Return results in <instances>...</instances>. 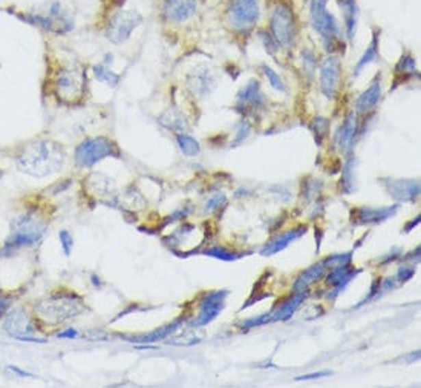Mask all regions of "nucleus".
Instances as JSON below:
<instances>
[{"label": "nucleus", "mask_w": 421, "mask_h": 388, "mask_svg": "<svg viewBox=\"0 0 421 388\" xmlns=\"http://www.w3.org/2000/svg\"><path fill=\"white\" fill-rule=\"evenodd\" d=\"M47 90L64 106H77L88 90V68L79 60L48 59Z\"/></svg>", "instance_id": "f257e3e1"}, {"label": "nucleus", "mask_w": 421, "mask_h": 388, "mask_svg": "<svg viewBox=\"0 0 421 388\" xmlns=\"http://www.w3.org/2000/svg\"><path fill=\"white\" fill-rule=\"evenodd\" d=\"M14 160L21 172L34 178H43L63 169L66 151L62 143L53 138L37 137L18 146Z\"/></svg>", "instance_id": "f03ea898"}, {"label": "nucleus", "mask_w": 421, "mask_h": 388, "mask_svg": "<svg viewBox=\"0 0 421 388\" xmlns=\"http://www.w3.org/2000/svg\"><path fill=\"white\" fill-rule=\"evenodd\" d=\"M2 11L16 17L17 21L29 25L53 36H66L75 29V16L60 0H48L37 8H21L16 5L3 6Z\"/></svg>", "instance_id": "7ed1b4c3"}, {"label": "nucleus", "mask_w": 421, "mask_h": 388, "mask_svg": "<svg viewBox=\"0 0 421 388\" xmlns=\"http://www.w3.org/2000/svg\"><path fill=\"white\" fill-rule=\"evenodd\" d=\"M328 3L329 0H308V19L327 53L337 54L345 51V34L337 17L328 10Z\"/></svg>", "instance_id": "20e7f679"}, {"label": "nucleus", "mask_w": 421, "mask_h": 388, "mask_svg": "<svg viewBox=\"0 0 421 388\" xmlns=\"http://www.w3.org/2000/svg\"><path fill=\"white\" fill-rule=\"evenodd\" d=\"M268 32L279 49H291L299 36V22L288 0H275L268 12Z\"/></svg>", "instance_id": "39448f33"}, {"label": "nucleus", "mask_w": 421, "mask_h": 388, "mask_svg": "<svg viewBox=\"0 0 421 388\" xmlns=\"http://www.w3.org/2000/svg\"><path fill=\"white\" fill-rule=\"evenodd\" d=\"M142 22H144V16L138 10H127L121 6L101 16V29L107 42L123 45L132 37Z\"/></svg>", "instance_id": "423d86ee"}, {"label": "nucleus", "mask_w": 421, "mask_h": 388, "mask_svg": "<svg viewBox=\"0 0 421 388\" xmlns=\"http://www.w3.org/2000/svg\"><path fill=\"white\" fill-rule=\"evenodd\" d=\"M225 23L236 34H250L261 19V0H225Z\"/></svg>", "instance_id": "0eeeda50"}, {"label": "nucleus", "mask_w": 421, "mask_h": 388, "mask_svg": "<svg viewBox=\"0 0 421 388\" xmlns=\"http://www.w3.org/2000/svg\"><path fill=\"white\" fill-rule=\"evenodd\" d=\"M120 155V147L112 138L99 135V137L84 138L81 143L77 145L74 160L77 166L92 167L105 158H118Z\"/></svg>", "instance_id": "6e6552de"}, {"label": "nucleus", "mask_w": 421, "mask_h": 388, "mask_svg": "<svg viewBox=\"0 0 421 388\" xmlns=\"http://www.w3.org/2000/svg\"><path fill=\"white\" fill-rule=\"evenodd\" d=\"M84 310L83 301L75 295H57L42 300L36 306V312L51 322H62L80 315Z\"/></svg>", "instance_id": "1a4fd4ad"}, {"label": "nucleus", "mask_w": 421, "mask_h": 388, "mask_svg": "<svg viewBox=\"0 0 421 388\" xmlns=\"http://www.w3.org/2000/svg\"><path fill=\"white\" fill-rule=\"evenodd\" d=\"M44 230H47V224L40 218H37L34 213L22 215L12 223V232L6 241V247H22V245H31L40 241Z\"/></svg>", "instance_id": "9d476101"}, {"label": "nucleus", "mask_w": 421, "mask_h": 388, "mask_svg": "<svg viewBox=\"0 0 421 388\" xmlns=\"http://www.w3.org/2000/svg\"><path fill=\"white\" fill-rule=\"evenodd\" d=\"M199 6L201 0H160L158 14L164 25L179 27L198 14Z\"/></svg>", "instance_id": "9b49d317"}, {"label": "nucleus", "mask_w": 421, "mask_h": 388, "mask_svg": "<svg viewBox=\"0 0 421 388\" xmlns=\"http://www.w3.org/2000/svg\"><path fill=\"white\" fill-rule=\"evenodd\" d=\"M342 62L337 54H328L320 63L319 86L328 100H334L340 90Z\"/></svg>", "instance_id": "f8f14e48"}, {"label": "nucleus", "mask_w": 421, "mask_h": 388, "mask_svg": "<svg viewBox=\"0 0 421 388\" xmlns=\"http://www.w3.org/2000/svg\"><path fill=\"white\" fill-rule=\"evenodd\" d=\"M267 99L261 89V83L257 80H250L236 95L235 109L241 114H255L262 111Z\"/></svg>", "instance_id": "ddd939ff"}, {"label": "nucleus", "mask_w": 421, "mask_h": 388, "mask_svg": "<svg viewBox=\"0 0 421 388\" xmlns=\"http://www.w3.org/2000/svg\"><path fill=\"white\" fill-rule=\"evenodd\" d=\"M3 330L12 338H17L21 341H34V342H44L43 339L31 338L34 335L36 328L32 326V321L29 316L23 312L22 308H16L8 313L3 322Z\"/></svg>", "instance_id": "4468645a"}, {"label": "nucleus", "mask_w": 421, "mask_h": 388, "mask_svg": "<svg viewBox=\"0 0 421 388\" xmlns=\"http://www.w3.org/2000/svg\"><path fill=\"white\" fill-rule=\"evenodd\" d=\"M360 134L361 129L359 123V115L355 112L348 114V117L337 128L334 134V145L339 147L342 154L348 155L349 152H353L355 141H357Z\"/></svg>", "instance_id": "2eb2a0df"}, {"label": "nucleus", "mask_w": 421, "mask_h": 388, "mask_svg": "<svg viewBox=\"0 0 421 388\" xmlns=\"http://www.w3.org/2000/svg\"><path fill=\"white\" fill-rule=\"evenodd\" d=\"M225 298H227L225 290H218V292L207 293L204 296V300L199 304V315L198 318L192 322V326L203 327L215 319L216 316L222 312Z\"/></svg>", "instance_id": "dca6fc26"}, {"label": "nucleus", "mask_w": 421, "mask_h": 388, "mask_svg": "<svg viewBox=\"0 0 421 388\" xmlns=\"http://www.w3.org/2000/svg\"><path fill=\"white\" fill-rule=\"evenodd\" d=\"M381 100V75L377 74L369 83V86L361 93L354 103V109L357 115H368L372 112Z\"/></svg>", "instance_id": "f3484780"}, {"label": "nucleus", "mask_w": 421, "mask_h": 388, "mask_svg": "<svg viewBox=\"0 0 421 388\" xmlns=\"http://www.w3.org/2000/svg\"><path fill=\"white\" fill-rule=\"evenodd\" d=\"M339 8L342 12V21H343V34L349 42L354 40L355 31H357L359 25V16L360 8L357 0H337Z\"/></svg>", "instance_id": "a211bd4d"}, {"label": "nucleus", "mask_w": 421, "mask_h": 388, "mask_svg": "<svg viewBox=\"0 0 421 388\" xmlns=\"http://www.w3.org/2000/svg\"><path fill=\"white\" fill-rule=\"evenodd\" d=\"M385 187L387 189V192L391 193L394 198L397 199H406V202H411V199H416V197H418L420 193V184L418 181L413 180H395V178H387L383 180Z\"/></svg>", "instance_id": "6ab92c4d"}, {"label": "nucleus", "mask_w": 421, "mask_h": 388, "mask_svg": "<svg viewBox=\"0 0 421 388\" xmlns=\"http://www.w3.org/2000/svg\"><path fill=\"white\" fill-rule=\"evenodd\" d=\"M328 270H329V266H328L327 260L317 263V264H314V266H311L308 270L303 271V274L299 278H297L296 286H294V292L296 293L307 292V289L311 286V284H314L319 280H322V278L328 274Z\"/></svg>", "instance_id": "aec40b11"}, {"label": "nucleus", "mask_w": 421, "mask_h": 388, "mask_svg": "<svg viewBox=\"0 0 421 388\" xmlns=\"http://www.w3.org/2000/svg\"><path fill=\"white\" fill-rule=\"evenodd\" d=\"M380 34H381V29H380V28H374V29H372L371 42H369V45H368L366 49H365V53L361 54V57L359 59L357 64H355V66H354L353 77H359L361 71H363L369 63H372V62L379 57Z\"/></svg>", "instance_id": "412c9836"}, {"label": "nucleus", "mask_w": 421, "mask_h": 388, "mask_svg": "<svg viewBox=\"0 0 421 388\" xmlns=\"http://www.w3.org/2000/svg\"><path fill=\"white\" fill-rule=\"evenodd\" d=\"M187 85H189V89L193 94L204 97L207 94H210V90L215 88V79H213V75L209 73V71L205 69L196 71V73L189 75Z\"/></svg>", "instance_id": "4be33fe9"}, {"label": "nucleus", "mask_w": 421, "mask_h": 388, "mask_svg": "<svg viewBox=\"0 0 421 388\" xmlns=\"http://www.w3.org/2000/svg\"><path fill=\"white\" fill-rule=\"evenodd\" d=\"M303 232H307V228L305 226H301V228H296L290 232H285V234H281L277 235L273 241L268 243V245H265V249H262L261 255L264 256H270V255H275L277 254V252H281L282 249L287 247V245L294 241V239H297L299 237L303 235Z\"/></svg>", "instance_id": "5701e85b"}, {"label": "nucleus", "mask_w": 421, "mask_h": 388, "mask_svg": "<svg viewBox=\"0 0 421 388\" xmlns=\"http://www.w3.org/2000/svg\"><path fill=\"white\" fill-rule=\"evenodd\" d=\"M181 324V319L172 322V324H167L164 327H161L158 330H153V332L151 333H146V335H137V336H125L126 341H131V342H140V344H149V342H157V341H161V339H166L167 336H170L175 330H177Z\"/></svg>", "instance_id": "b1692460"}, {"label": "nucleus", "mask_w": 421, "mask_h": 388, "mask_svg": "<svg viewBox=\"0 0 421 388\" xmlns=\"http://www.w3.org/2000/svg\"><path fill=\"white\" fill-rule=\"evenodd\" d=\"M305 296H307L305 292L293 295L290 300L282 302V306L277 307L275 312L270 315V319L271 321H288L291 316H293V313L296 312V308L301 306L303 300H305Z\"/></svg>", "instance_id": "393cba45"}, {"label": "nucleus", "mask_w": 421, "mask_h": 388, "mask_svg": "<svg viewBox=\"0 0 421 388\" xmlns=\"http://www.w3.org/2000/svg\"><path fill=\"white\" fill-rule=\"evenodd\" d=\"M160 125L168 129V131H172L175 134L178 132H184L186 131V119L184 115L178 109H167V111L161 115L158 119Z\"/></svg>", "instance_id": "a878e982"}, {"label": "nucleus", "mask_w": 421, "mask_h": 388, "mask_svg": "<svg viewBox=\"0 0 421 388\" xmlns=\"http://www.w3.org/2000/svg\"><path fill=\"white\" fill-rule=\"evenodd\" d=\"M397 212V206L394 208H385V209H369V208H360L357 210L355 219L359 223H380L383 219L390 218L391 215Z\"/></svg>", "instance_id": "bb28decb"}, {"label": "nucleus", "mask_w": 421, "mask_h": 388, "mask_svg": "<svg viewBox=\"0 0 421 388\" xmlns=\"http://www.w3.org/2000/svg\"><path fill=\"white\" fill-rule=\"evenodd\" d=\"M416 59H413L412 54L406 53L401 56V59L398 63L395 64V85L397 83H403L409 75H416Z\"/></svg>", "instance_id": "cd10ccee"}, {"label": "nucleus", "mask_w": 421, "mask_h": 388, "mask_svg": "<svg viewBox=\"0 0 421 388\" xmlns=\"http://www.w3.org/2000/svg\"><path fill=\"white\" fill-rule=\"evenodd\" d=\"M175 140H177L178 147L186 157H196V155H199L201 145L195 137H192L187 132H178L175 134Z\"/></svg>", "instance_id": "c85d7f7f"}, {"label": "nucleus", "mask_w": 421, "mask_h": 388, "mask_svg": "<svg viewBox=\"0 0 421 388\" xmlns=\"http://www.w3.org/2000/svg\"><path fill=\"white\" fill-rule=\"evenodd\" d=\"M92 71H94L95 79L99 80V82L106 83V85L112 86V88L118 86V83H120V80H121V79H120V75H118V74H115L107 63H105V62L97 63V64H94Z\"/></svg>", "instance_id": "c756f323"}, {"label": "nucleus", "mask_w": 421, "mask_h": 388, "mask_svg": "<svg viewBox=\"0 0 421 388\" xmlns=\"http://www.w3.org/2000/svg\"><path fill=\"white\" fill-rule=\"evenodd\" d=\"M301 59H302V64H303V73H305V75L308 77L309 80L314 79L316 71H317V68H319V59H317L314 51L309 49V48H305L302 51Z\"/></svg>", "instance_id": "7c9ffc66"}, {"label": "nucleus", "mask_w": 421, "mask_h": 388, "mask_svg": "<svg viewBox=\"0 0 421 388\" xmlns=\"http://www.w3.org/2000/svg\"><path fill=\"white\" fill-rule=\"evenodd\" d=\"M261 71L264 73V75L267 77V80L270 83V86L279 90V93H287V85H285V82L282 77L276 73L273 68H270L268 64H261Z\"/></svg>", "instance_id": "2f4dec72"}, {"label": "nucleus", "mask_w": 421, "mask_h": 388, "mask_svg": "<svg viewBox=\"0 0 421 388\" xmlns=\"http://www.w3.org/2000/svg\"><path fill=\"white\" fill-rule=\"evenodd\" d=\"M354 167H355V160L353 157L348 158L345 166H343V177H342V189L345 193L353 192L354 189Z\"/></svg>", "instance_id": "473e14b6"}, {"label": "nucleus", "mask_w": 421, "mask_h": 388, "mask_svg": "<svg viewBox=\"0 0 421 388\" xmlns=\"http://www.w3.org/2000/svg\"><path fill=\"white\" fill-rule=\"evenodd\" d=\"M311 129H313L317 143H322V140L325 138L329 132V121L323 117H316L313 123H311Z\"/></svg>", "instance_id": "72a5a7b5"}, {"label": "nucleus", "mask_w": 421, "mask_h": 388, "mask_svg": "<svg viewBox=\"0 0 421 388\" xmlns=\"http://www.w3.org/2000/svg\"><path fill=\"white\" fill-rule=\"evenodd\" d=\"M257 36H259V38H261V42L264 43V47H265V49H267V53L270 56L276 57V54L279 53L281 49H279V47H277V43L275 42V38L271 37L268 29H259Z\"/></svg>", "instance_id": "f704fd0d"}, {"label": "nucleus", "mask_w": 421, "mask_h": 388, "mask_svg": "<svg viewBox=\"0 0 421 388\" xmlns=\"http://www.w3.org/2000/svg\"><path fill=\"white\" fill-rule=\"evenodd\" d=\"M251 134V125L247 121V120H242L241 123H239V126L236 129L235 132V138H233V143H231V147L233 146H239L242 145L245 140L248 138V135Z\"/></svg>", "instance_id": "c9c22d12"}, {"label": "nucleus", "mask_w": 421, "mask_h": 388, "mask_svg": "<svg viewBox=\"0 0 421 388\" xmlns=\"http://www.w3.org/2000/svg\"><path fill=\"white\" fill-rule=\"evenodd\" d=\"M205 255H210L213 258H218V260H225V261L238 260V258L241 256V255L235 254V252H230V250H225L224 247H219V245H215V247H213V249L207 250Z\"/></svg>", "instance_id": "e433bc0d"}, {"label": "nucleus", "mask_w": 421, "mask_h": 388, "mask_svg": "<svg viewBox=\"0 0 421 388\" xmlns=\"http://www.w3.org/2000/svg\"><path fill=\"white\" fill-rule=\"evenodd\" d=\"M58 238H60V243H62V247H63L64 255L69 256L71 255V250H73V247H74V238H73V235H71L68 230H60V234H58Z\"/></svg>", "instance_id": "4c0bfd02"}, {"label": "nucleus", "mask_w": 421, "mask_h": 388, "mask_svg": "<svg viewBox=\"0 0 421 388\" xmlns=\"http://www.w3.org/2000/svg\"><path fill=\"white\" fill-rule=\"evenodd\" d=\"M121 6H125V0H101V16L107 14V12H111L116 8H121Z\"/></svg>", "instance_id": "58836bf2"}, {"label": "nucleus", "mask_w": 421, "mask_h": 388, "mask_svg": "<svg viewBox=\"0 0 421 388\" xmlns=\"http://www.w3.org/2000/svg\"><path fill=\"white\" fill-rule=\"evenodd\" d=\"M227 203V198L224 195H216V197H212L209 202H207L205 204V212H213L221 208V206H224Z\"/></svg>", "instance_id": "ea45409f"}, {"label": "nucleus", "mask_w": 421, "mask_h": 388, "mask_svg": "<svg viewBox=\"0 0 421 388\" xmlns=\"http://www.w3.org/2000/svg\"><path fill=\"white\" fill-rule=\"evenodd\" d=\"M412 276H413V269L401 267V269L398 270V274L395 275V280H397L398 282H406L407 280H411Z\"/></svg>", "instance_id": "a19ab883"}, {"label": "nucleus", "mask_w": 421, "mask_h": 388, "mask_svg": "<svg viewBox=\"0 0 421 388\" xmlns=\"http://www.w3.org/2000/svg\"><path fill=\"white\" fill-rule=\"evenodd\" d=\"M331 374V372H319V373H311V374H305V376H299L296 380H311V379H320V378H327Z\"/></svg>", "instance_id": "79ce46f5"}, {"label": "nucleus", "mask_w": 421, "mask_h": 388, "mask_svg": "<svg viewBox=\"0 0 421 388\" xmlns=\"http://www.w3.org/2000/svg\"><path fill=\"white\" fill-rule=\"evenodd\" d=\"M6 368H8V370H10L11 373H16L17 376H21V378H31V376H32L31 373L25 372V370H21V368L16 367V365H10V367H6Z\"/></svg>", "instance_id": "37998d69"}, {"label": "nucleus", "mask_w": 421, "mask_h": 388, "mask_svg": "<svg viewBox=\"0 0 421 388\" xmlns=\"http://www.w3.org/2000/svg\"><path fill=\"white\" fill-rule=\"evenodd\" d=\"M57 336H58V338H69V339H74V338H77V336H79V332H77V330H74V328H68V330H64V332L58 333Z\"/></svg>", "instance_id": "c03bdc74"}, {"label": "nucleus", "mask_w": 421, "mask_h": 388, "mask_svg": "<svg viewBox=\"0 0 421 388\" xmlns=\"http://www.w3.org/2000/svg\"><path fill=\"white\" fill-rule=\"evenodd\" d=\"M10 307V301L5 298V296L0 295V316H3L6 310Z\"/></svg>", "instance_id": "a18cd8bd"}, {"label": "nucleus", "mask_w": 421, "mask_h": 388, "mask_svg": "<svg viewBox=\"0 0 421 388\" xmlns=\"http://www.w3.org/2000/svg\"><path fill=\"white\" fill-rule=\"evenodd\" d=\"M92 281H94V286H95V287H101V280H100V278H97V276L94 275V276H92Z\"/></svg>", "instance_id": "49530a36"}, {"label": "nucleus", "mask_w": 421, "mask_h": 388, "mask_svg": "<svg viewBox=\"0 0 421 388\" xmlns=\"http://www.w3.org/2000/svg\"><path fill=\"white\" fill-rule=\"evenodd\" d=\"M0 180H2V171H0Z\"/></svg>", "instance_id": "de8ad7c7"}, {"label": "nucleus", "mask_w": 421, "mask_h": 388, "mask_svg": "<svg viewBox=\"0 0 421 388\" xmlns=\"http://www.w3.org/2000/svg\"><path fill=\"white\" fill-rule=\"evenodd\" d=\"M157 2H160V0H157Z\"/></svg>", "instance_id": "09e8293b"}]
</instances>
